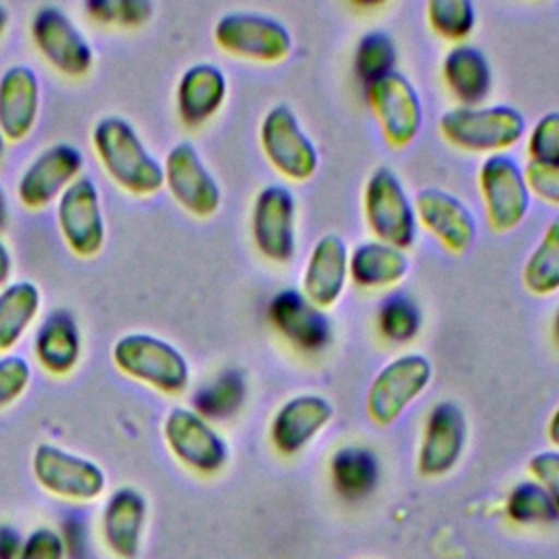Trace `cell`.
<instances>
[{"label":"cell","mask_w":559,"mask_h":559,"mask_svg":"<svg viewBox=\"0 0 559 559\" xmlns=\"http://www.w3.org/2000/svg\"><path fill=\"white\" fill-rule=\"evenodd\" d=\"M7 24H9V11L4 4H0V35L7 31Z\"/></svg>","instance_id":"46"},{"label":"cell","mask_w":559,"mask_h":559,"mask_svg":"<svg viewBox=\"0 0 559 559\" xmlns=\"http://www.w3.org/2000/svg\"><path fill=\"white\" fill-rule=\"evenodd\" d=\"M349 277L362 288H384L397 284L408 273L404 249L380 240H365L349 251Z\"/></svg>","instance_id":"27"},{"label":"cell","mask_w":559,"mask_h":559,"mask_svg":"<svg viewBox=\"0 0 559 559\" xmlns=\"http://www.w3.org/2000/svg\"><path fill=\"white\" fill-rule=\"evenodd\" d=\"M57 225L63 242L79 258L96 255L105 245L100 194L90 177L74 179L57 199Z\"/></svg>","instance_id":"12"},{"label":"cell","mask_w":559,"mask_h":559,"mask_svg":"<svg viewBox=\"0 0 559 559\" xmlns=\"http://www.w3.org/2000/svg\"><path fill=\"white\" fill-rule=\"evenodd\" d=\"M347 262L349 251L345 240L336 234L321 236L314 242L310 258L306 262L301 293L321 310L334 306L349 277Z\"/></svg>","instance_id":"23"},{"label":"cell","mask_w":559,"mask_h":559,"mask_svg":"<svg viewBox=\"0 0 559 559\" xmlns=\"http://www.w3.org/2000/svg\"><path fill=\"white\" fill-rule=\"evenodd\" d=\"M20 546H22V539L11 526L0 528V559H15Z\"/></svg>","instance_id":"42"},{"label":"cell","mask_w":559,"mask_h":559,"mask_svg":"<svg viewBox=\"0 0 559 559\" xmlns=\"http://www.w3.org/2000/svg\"><path fill=\"white\" fill-rule=\"evenodd\" d=\"M148 504L140 489H114L100 513V535L116 559H138L144 539Z\"/></svg>","instance_id":"18"},{"label":"cell","mask_w":559,"mask_h":559,"mask_svg":"<svg viewBox=\"0 0 559 559\" xmlns=\"http://www.w3.org/2000/svg\"><path fill=\"white\" fill-rule=\"evenodd\" d=\"M164 186L173 199L199 218L212 216L221 205V186L190 142H177L164 157Z\"/></svg>","instance_id":"14"},{"label":"cell","mask_w":559,"mask_h":559,"mask_svg":"<svg viewBox=\"0 0 559 559\" xmlns=\"http://www.w3.org/2000/svg\"><path fill=\"white\" fill-rule=\"evenodd\" d=\"M448 90L463 103L476 107L491 92V68L483 50L469 44H459L448 50L441 63Z\"/></svg>","instance_id":"26"},{"label":"cell","mask_w":559,"mask_h":559,"mask_svg":"<svg viewBox=\"0 0 559 559\" xmlns=\"http://www.w3.org/2000/svg\"><path fill=\"white\" fill-rule=\"evenodd\" d=\"M367 100L391 146H406L424 122L421 98L415 85L397 70L367 85Z\"/></svg>","instance_id":"13"},{"label":"cell","mask_w":559,"mask_h":559,"mask_svg":"<svg viewBox=\"0 0 559 559\" xmlns=\"http://www.w3.org/2000/svg\"><path fill=\"white\" fill-rule=\"evenodd\" d=\"M2 153H4V135L0 133V157H2Z\"/></svg>","instance_id":"48"},{"label":"cell","mask_w":559,"mask_h":559,"mask_svg":"<svg viewBox=\"0 0 559 559\" xmlns=\"http://www.w3.org/2000/svg\"><path fill=\"white\" fill-rule=\"evenodd\" d=\"M4 223H7V194L0 186V229L4 227Z\"/></svg>","instance_id":"45"},{"label":"cell","mask_w":559,"mask_h":559,"mask_svg":"<svg viewBox=\"0 0 559 559\" xmlns=\"http://www.w3.org/2000/svg\"><path fill=\"white\" fill-rule=\"evenodd\" d=\"M528 162L559 164V111L544 114L528 135Z\"/></svg>","instance_id":"37"},{"label":"cell","mask_w":559,"mask_h":559,"mask_svg":"<svg viewBox=\"0 0 559 559\" xmlns=\"http://www.w3.org/2000/svg\"><path fill=\"white\" fill-rule=\"evenodd\" d=\"M227 96V79L214 63H194L179 76L177 111L186 124L210 120Z\"/></svg>","instance_id":"24"},{"label":"cell","mask_w":559,"mask_h":559,"mask_svg":"<svg viewBox=\"0 0 559 559\" xmlns=\"http://www.w3.org/2000/svg\"><path fill=\"white\" fill-rule=\"evenodd\" d=\"M87 11L100 22H114L120 26H140L151 13L153 4L146 0H98L87 4Z\"/></svg>","instance_id":"36"},{"label":"cell","mask_w":559,"mask_h":559,"mask_svg":"<svg viewBox=\"0 0 559 559\" xmlns=\"http://www.w3.org/2000/svg\"><path fill=\"white\" fill-rule=\"evenodd\" d=\"M269 319L275 330L299 349L317 352L330 341L328 317L301 290H280L269 304Z\"/></svg>","instance_id":"20"},{"label":"cell","mask_w":559,"mask_h":559,"mask_svg":"<svg viewBox=\"0 0 559 559\" xmlns=\"http://www.w3.org/2000/svg\"><path fill=\"white\" fill-rule=\"evenodd\" d=\"M83 155L74 144L57 142L46 146L22 173L17 181V197L24 207L41 210L79 179Z\"/></svg>","instance_id":"15"},{"label":"cell","mask_w":559,"mask_h":559,"mask_svg":"<svg viewBox=\"0 0 559 559\" xmlns=\"http://www.w3.org/2000/svg\"><path fill=\"white\" fill-rule=\"evenodd\" d=\"M39 114V79L28 66H9L0 76V133L4 140H24Z\"/></svg>","instance_id":"22"},{"label":"cell","mask_w":559,"mask_h":559,"mask_svg":"<svg viewBox=\"0 0 559 559\" xmlns=\"http://www.w3.org/2000/svg\"><path fill=\"white\" fill-rule=\"evenodd\" d=\"M15 559H66V542L55 528L39 526L22 539Z\"/></svg>","instance_id":"39"},{"label":"cell","mask_w":559,"mask_h":559,"mask_svg":"<svg viewBox=\"0 0 559 559\" xmlns=\"http://www.w3.org/2000/svg\"><path fill=\"white\" fill-rule=\"evenodd\" d=\"M31 37L39 55L66 76H83L94 63V50L81 28L70 15L55 7L44 4L31 20Z\"/></svg>","instance_id":"11"},{"label":"cell","mask_w":559,"mask_h":559,"mask_svg":"<svg viewBox=\"0 0 559 559\" xmlns=\"http://www.w3.org/2000/svg\"><path fill=\"white\" fill-rule=\"evenodd\" d=\"M419 325H421V312L408 295L395 293L380 304L378 328L384 338L393 343H406L417 336Z\"/></svg>","instance_id":"34"},{"label":"cell","mask_w":559,"mask_h":559,"mask_svg":"<svg viewBox=\"0 0 559 559\" xmlns=\"http://www.w3.org/2000/svg\"><path fill=\"white\" fill-rule=\"evenodd\" d=\"M522 282L533 295L559 290V214L546 225L537 247L522 269Z\"/></svg>","instance_id":"30"},{"label":"cell","mask_w":559,"mask_h":559,"mask_svg":"<svg viewBox=\"0 0 559 559\" xmlns=\"http://www.w3.org/2000/svg\"><path fill=\"white\" fill-rule=\"evenodd\" d=\"M332 404L317 393H301L284 402L271 421V441L282 454L304 450L332 419Z\"/></svg>","instance_id":"21"},{"label":"cell","mask_w":559,"mask_h":559,"mask_svg":"<svg viewBox=\"0 0 559 559\" xmlns=\"http://www.w3.org/2000/svg\"><path fill=\"white\" fill-rule=\"evenodd\" d=\"M92 146L107 175L127 192L148 197L164 186L162 162L144 146L122 116H105L92 127Z\"/></svg>","instance_id":"1"},{"label":"cell","mask_w":559,"mask_h":559,"mask_svg":"<svg viewBox=\"0 0 559 559\" xmlns=\"http://www.w3.org/2000/svg\"><path fill=\"white\" fill-rule=\"evenodd\" d=\"M37 362L52 376H66L81 356V334L72 312L55 310L37 328L35 334Z\"/></svg>","instance_id":"25"},{"label":"cell","mask_w":559,"mask_h":559,"mask_svg":"<svg viewBox=\"0 0 559 559\" xmlns=\"http://www.w3.org/2000/svg\"><path fill=\"white\" fill-rule=\"evenodd\" d=\"M441 135L474 153H502L518 144L526 131L524 116L511 105L454 107L439 118Z\"/></svg>","instance_id":"3"},{"label":"cell","mask_w":559,"mask_h":559,"mask_svg":"<svg viewBox=\"0 0 559 559\" xmlns=\"http://www.w3.org/2000/svg\"><path fill=\"white\" fill-rule=\"evenodd\" d=\"M426 13L430 26L445 39H463L476 24V11L469 0H430Z\"/></svg>","instance_id":"35"},{"label":"cell","mask_w":559,"mask_h":559,"mask_svg":"<svg viewBox=\"0 0 559 559\" xmlns=\"http://www.w3.org/2000/svg\"><path fill=\"white\" fill-rule=\"evenodd\" d=\"M548 439L559 445V406L555 408V413L550 415V421H548Z\"/></svg>","instance_id":"44"},{"label":"cell","mask_w":559,"mask_h":559,"mask_svg":"<svg viewBox=\"0 0 559 559\" xmlns=\"http://www.w3.org/2000/svg\"><path fill=\"white\" fill-rule=\"evenodd\" d=\"M111 360L124 376L166 395L181 393L190 382L186 356L173 343L146 332L120 336L111 347Z\"/></svg>","instance_id":"2"},{"label":"cell","mask_w":559,"mask_h":559,"mask_svg":"<svg viewBox=\"0 0 559 559\" xmlns=\"http://www.w3.org/2000/svg\"><path fill=\"white\" fill-rule=\"evenodd\" d=\"M162 435L170 454L192 472L216 474L229 459L225 439L194 408H170L164 417Z\"/></svg>","instance_id":"9"},{"label":"cell","mask_w":559,"mask_h":559,"mask_svg":"<svg viewBox=\"0 0 559 559\" xmlns=\"http://www.w3.org/2000/svg\"><path fill=\"white\" fill-rule=\"evenodd\" d=\"M41 293L28 280H17L0 290V354L9 352L35 321Z\"/></svg>","instance_id":"29"},{"label":"cell","mask_w":559,"mask_h":559,"mask_svg":"<svg viewBox=\"0 0 559 559\" xmlns=\"http://www.w3.org/2000/svg\"><path fill=\"white\" fill-rule=\"evenodd\" d=\"M524 177L531 194L552 205H559V164L528 162L524 168Z\"/></svg>","instance_id":"40"},{"label":"cell","mask_w":559,"mask_h":559,"mask_svg":"<svg viewBox=\"0 0 559 559\" xmlns=\"http://www.w3.org/2000/svg\"><path fill=\"white\" fill-rule=\"evenodd\" d=\"M245 400V380L240 371H223L212 382H207L194 395V411L201 417L223 419L234 415Z\"/></svg>","instance_id":"31"},{"label":"cell","mask_w":559,"mask_h":559,"mask_svg":"<svg viewBox=\"0 0 559 559\" xmlns=\"http://www.w3.org/2000/svg\"><path fill=\"white\" fill-rule=\"evenodd\" d=\"M467 439V421L454 402H439L426 415L417 469L421 476L435 478L448 474L461 459Z\"/></svg>","instance_id":"17"},{"label":"cell","mask_w":559,"mask_h":559,"mask_svg":"<svg viewBox=\"0 0 559 559\" xmlns=\"http://www.w3.org/2000/svg\"><path fill=\"white\" fill-rule=\"evenodd\" d=\"M507 515L518 524H555L559 511L550 496L535 480L518 483L507 498Z\"/></svg>","instance_id":"33"},{"label":"cell","mask_w":559,"mask_h":559,"mask_svg":"<svg viewBox=\"0 0 559 559\" xmlns=\"http://www.w3.org/2000/svg\"><path fill=\"white\" fill-rule=\"evenodd\" d=\"M214 41L234 57L262 63H277L293 48V37L284 22L249 11L221 15L214 24Z\"/></svg>","instance_id":"6"},{"label":"cell","mask_w":559,"mask_h":559,"mask_svg":"<svg viewBox=\"0 0 559 559\" xmlns=\"http://www.w3.org/2000/svg\"><path fill=\"white\" fill-rule=\"evenodd\" d=\"M413 205L417 221L435 234L445 249L463 253L472 247L476 238V218L459 197L439 188H426L415 194Z\"/></svg>","instance_id":"19"},{"label":"cell","mask_w":559,"mask_h":559,"mask_svg":"<svg viewBox=\"0 0 559 559\" xmlns=\"http://www.w3.org/2000/svg\"><path fill=\"white\" fill-rule=\"evenodd\" d=\"M432 362L424 354H402L386 362L367 391V413L378 426H391L426 391Z\"/></svg>","instance_id":"7"},{"label":"cell","mask_w":559,"mask_h":559,"mask_svg":"<svg viewBox=\"0 0 559 559\" xmlns=\"http://www.w3.org/2000/svg\"><path fill=\"white\" fill-rule=\"evenodd\" d=\"M251 236L258 251L273 262L295 253V197L286 186H264L251 210Z\"/></svg>","instance_id":"16"},{"label":"cell","mask_w":559,"mask_h":559,"mask_svg":"<svg viewBox=\"0 0 559 559\" xmlns=\"http://www.w3.org/2000/svg\"><path fill=\"white\" fill-rule=\"evenodd\" d=\"M478 186L489 225L496 231H511L528 214L531 190L524 168L511 155L493 153L485 157L478 168Z\"/></svg>","instance_id":"10"},{"label":"cell","mask_w":559,"mask_h":559,"mask_svg":"<svg viewBox=\"0 0 559 559\" xmlns=\"http://www.w3.org/2000/svg\"><path fill=\"white\" fill-rule=\"evenodd\" d=\"M395 59H397V48L393 37L384 31H369L356 44L354 68L358 79L365 85H369L382 79L384 74L393 72Z\"/></svg>","instance_id":"32"},{"label":"cell","mask_w":559,"mask_h":559,"mask_svg":"<svg viewBox=\"0 0 559 559\" xmlns=\"http://www.w3.org/2000/svg\"><path fill=\"white\" fill-rule=\"evenodd\" d=\"M31 382V365L26 358L7 354L0 358V408L22 397Z\"/></svg>","instance_id":"38"},{"label":"cell","mask_w":559,"mask_h":559,"mask_svg":"<svg viewBox=\"0 0 559 559\" xmlns=\"http://www.w3.org/2000/svg\"><path fill=\"white\" fill-rule=\"evenodd\" d=\"M330 474L336 491L343 498L360 500L376 489L380 478V463L371 450L347 445L334 452L330 461Z\"/></svg>","instance_id":"28"},{"label":"cell","mask_w":559,"mask_h":559,"mask_svg":"<svg viewBox=\"0 0 559 559\" xmlns=\"http://www.w3.org/2000/svg\"><path fill=\"white\" fill-rule=\"evenodd\" d=\"M528 469L533 474V480L546 489L559 511V450L537 452L528 461Z\"/></svg>","instance_id":"41"},{"label":"cell","mask_w":559,"mask_h":559,"mask_svg":"<svg viewBox=\"0 0 559 559\" xmlns=\"http://www.w3.org/2000/svg\"><path fill=\"white\" fill-rule=\"evenodd\" d=\"M362 207L367 225L380 242L397 249H408L415 242V205L393 168L378 166L369 175L362 192Z\"/></svg>","instance_id":"4"},{"label":"cell","mask_w":559,"mask_h":559,"mask_svg":"<svg viewBox=\"0 0 559 559\" xmlns=\"http://www.w3.org/2000/svg\"><path fill=\"white\" fill-rule=\"evenodd\" d=\"M552 330H555V336H557V341H559V308H557V312H555V321H552Z\"/></svg>","instance_id":"47"},{"label":"cell","mask_w":559,"mask_h":559,"mask_svg":"<svg viewBox=\"0 0 559 559\" xmlns=\"http://www.w3.org/2000/svg\"><path fill=\"white\" fill-rule=\"evenodd\" d=\"M260 146L277 173L293 181L310 179L319 168V151L301 129L295 111L280 103L260 122Z\"/></svg>","instance_id":"8"},{"label":"cell","mask_w":559,"mask_h":559,"mask_svg":"<svg viewBox=\"0 0 559 559\" xmlns=\"http://www.w3.org/2000/svg\"><path fill=\"white\" fill-rule=\"evenodd\" d=\"M11 266H13V260H11V253L7 249V245L0 240V284H4L11 275Z\"/></svg>","instance_id":"43"},{"label":"cell","mask_w":559,"mask_h":559,"mask_svg":"<svg viewBox=\"0 0 559 559\" xmlns=\"http://www.w3.org/2000/svg\"><path fill=\"white\" fill-rule=\"evenodd\" d=\"M31 469L44 491L68 502H94L107 487V476L96 461L48 441L33 450Z\"/></svg>","instance_id":"5"}]
</instances>
